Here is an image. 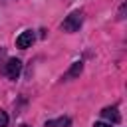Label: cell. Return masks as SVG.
I'll return each mask as SVG.
<instances>
[{
    "mask_svg": "<svg viewBox=\"0 0 127 127\" xmlns=\"http://www.w3.org/2000/svg\"><path fill=\"white\" fill-rule=\"evenodd\" d=\"M83 24V12L81 10H73L64 22H62V30L64 32H77Z\"/></svg>",
    "mask_w": 127,
    "mask_h": 127,
    "instance_id": "obj_1",
    "label": "cell"
},
{
    "mask_svg": "<svg viewBox=\"0 0 127 127\" xmlns=\"http://www.w3.org/2000/svg\"><path fill=\"white\" fill-rule=\"evenodd\" d=\"M20 71H22V62H20L18 58H12V60H8V62H6V65H4V71H2V73H6L10 79H18Z\"/></svg>",
    "mask_w": 127,
    "mask_h": 127,
    "instance_id": "obj_2",
    "label": "cell"
},
{
    "mask_svg": "<svg viewBox=\"0 0 127 127\" xmlns=\"http://www.w3.org/2000/svg\"><path fill=\"white\" fill-rule=\"evenodd\" d=\"M32 44H34V32H32V30H24V32L16 38V46H18L20 50L30 48Z\"/></svg>",
    "mask_w": 127,
    "mask_h": 127,
    "instance_id": "obj_3",
    "label": "cell"
},
{
    "mask_svg": "<svg viewBox=\"0 0 127 127\" xmlns=\"http://www.w3.org/2000/svg\"><path fill=\"white\" fill-rule=\"evenodd\" d=\"M81 69H83V64H81V62H73V64H71V67L64 73V77H62V79H73V77H77V75L81 73Z\"/></svg>",
    "mask_w": 127,
    "mask_h": 127,
    "instance_id": "obj_4",
    "label": "cell"
},
{
    "mask_svg": "<svg viewBox=\"0 0 127 127\" xmlns=\"http://www.w3.org/2000/svg\"><path fill=\"white\" fill-rule=\"evenodd\" d=\"M101 117H105L111 123H119L121 121V117L117 113V107H105V109H101Z\"/></svg>",
    "mask_w": 127,
    "mask_h": 127,
    "instance_id": "obj_5",
    "label": "cell"
},
{
    "mask_svg": "<svg viewBox=\"0 0 127 127\" xmlns=\"http://www.w3.org/2000/svg\"><path fill=\"white\" fill-rule=\"evenodd\" d=\"M71 119L69 117H58V119H50L46 121V127H69Z\"/></svg>",
    "mask_w": 127,
    "mask_h": 127,
    "instance_id": "obj_6",
    "label": "cell"
},
{
    "mask_svg": "<svg viewBox=\"0 0 127 127\" xmlns=\"http://www.w3.org/2000/svg\"><path fill=\"white\" fill-rule=\"evenodd\" d=\"M8 125V115L6 111H0V127H6Z\"/></svg>",
    "mask_w": 127,
    "mask_h": 127,
    "instance_id": "obj_7",
    "label": "cell"
},
{
    "mask_svg": "<svg viewBox=\"0 0 127 127\" xmlns=\"http://www.w3.org/2000/svg\"><path fill=\"white\" fill-rule=\"evenodd\" d=\"M125 10H127V4H123V6L119 8V14H117V18H119V20H123V18H125Z\"/></svg>",
    "mask_w": 127,
    "mask_h": 127,
    "instance_id": "obj_8",
    "label": "cell"
},
{
    "mask_svg": "<svg viewBox=\"0 0 127 127\" xmlns=\"http://www.w3.org/2000/svg\"><path fill=\"white\" fill-rule=\"evenodd\" d=\"M93 127H111L109 123H103V121H97V123H93Z\"/></svg>",
    "mask_w": 127,
    "mask_h": 127,
    "instance_id": "obj_9",
    "label": "cell"
}]
</instances>
